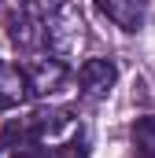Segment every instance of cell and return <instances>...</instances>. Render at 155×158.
Masks as SVG:
<instances>
[{
  "label": "cell",
  "instance_id": "obj_6",
  "mask_svg": "<svg viewBox=\"0 0 155 158\" xmlns=\"http://www.w3.org/2000/svg\"><path fill=\"white\" fill-rule=\"evenodd\" d=\"M26 96H30L26 66H11L0 59V107H19Z\"/></svg>",
  "mask_w": 155,
  "mask_h": 158
},
{
  "label": "cell",
  "instance_id": "obj_3",
  "mask_svg": "<svg viewBox=\"0 0 155 158\" xmlns=\"http://www.w3.org/2000/svg\"><path fill=\"white\" fill-rule=\"evenodd\" d=\"M115 81H118V66L111 59H89L78 70V85L85 96H107L115 88Z\"/></svg>",
  "mask_w": 155,
  "mask_h": 158
},
{
  "label": "cell",
  "instance_id": "obj_1",
  "mask_svg": "<svg viewBox=\"0 0 155 158\" xmlns=\"http://www.w3.org/2000/svg\"><path fill=\"white\" fill-rule=\"evenodd\" d=\"M78 37H81V11L70 4H59V7H48L44 22H41V40L55 52V55H67L74 52Z\"/></svg>",
  "mask_w": 155,
  "mask_h": 158
},
{
  "label": "cell",
  "instance_id": "obj_8",
  "mask_svg": "<svg viewBox=\"0 0 155 158\" xmlns=\"http://www.w3.org/2000/svg\"><path fill=\"white\" fill-rule=\"evenodd\" d=\"M52 158H85V136L78 132L70 143H63V147H55L52 151Z\"/></svg>",
  "mask_w": 155,
  "mask_h": 158
},
{
  "label": "cell",
  "instance_id": "obj_5",
  "mask_svg": "<svg viewBox=\"0 0 155 158\" xmlns=\"http://www.w3.org/2000/svg\"><path fill=\"white\" fill-rule=\"evenodd\" d=\"M96 11L104 19H111L118 30H126V33H137L140 22H144V7L137 0H104V4H96Z\"/></svg>",
  "mask_w": 155,
  "mask_h": 158
},
{
  "label": "cell",
  "instance_id": "obj_7",
  "mask_svg": "<svg viewBox=\"0 0 155 158\" xmlns=\"http://www.w3.org/2000/svg\"><path fill=\"white\" fill-rule=\"evenodd\" d=\"M129 143H133L137 158H155V118L152 114H144L129 125Z\"/></svg>",
  "mask_w": 155,
  "mask_h": 158
},
{
  "label": "cell",
  "instance_id": "obj_2",
  "mask_svg": "<svg viewBox=\"0 0 155 158\" xmlns=\"http://www.w3.org/2000/svg\"><path fill=\"white\" fill-rule=\"evenodd\" d=\"M26 81H30V96H41L44 99V96H55V92L67 88L70 70H67L63 59H33L26 66Z\"/></svg>",
  "mask_w": 155,
  "mask_h": 158
},
{
  "label": "cell",
  "instance_id": "obj_4",
  "mask_svg": "<svg viewBox=\"0 0 155 158\" xmlns=\"http://www.w3.org/2000/svg\"><path fill=\"white\" fill-rule=\"evenodd\" d=\"M4 26H7V37L15 48H33L41 40V22L33 19L30 7H7L4 11Z\"/></svg>",
  "mask_w": 155,
  "mask_h": 158
},
{
  "label": "cell",
  "instance_id": "obj_9",
  "mask_svg": "<svg viewBox=\"0 0 155 158\" xmlns=\"http://www.w3.org/2000/svg\"><path fill=\"white\" fill-rule=\"evenodd\" d=\"M11 158H52V155L41 143H19V147H11Z\"/></svg>",
  "mask_w": 155,
  "mask_h": 158
}]
</instances>
